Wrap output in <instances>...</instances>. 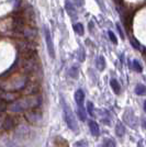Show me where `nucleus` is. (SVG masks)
Returning a JSON list of instances; mask_svg holds the SVG:
<instances>
[{"mask_svg": "<svg viewBox=\"0 0 146 147\" xmlns=\"http://www.w3.org/2000/svg\"><path fill=\"white\" fill-rule=\"evenodd\" d=\"M69 76L72 78H74V79H76L78 77V68L76 67V66H73V67L69 69Z\"/></svg>", "mask_w": 146, "mask_h": 147, "instance_id": "obj_15", "label": "nucleus"}, {"mask_svg": "<svg viewBox=\"0 0 146 147\" xmlns=\"http://www.w3.org/2000/svg\"><path fill=\"white\" fill-rule=\"evenodd\" d=\"M132 64H133V68L135 69V71H137V73H142L143 71V67H142V65H141L140 61H137V59H134L132 61Z\"/></svg>", "mask_w": 146, "mask_h": 147, "instance_id": "obj_13", "label": "nucleus"}, {"mask_svg": "<svg viewBox=\"0 0 146 147\" xmlns=\"http://www.w3.org/2000/svg\"><path fill=\"white\" fill-rule=\"evenodd\" d=\"M116 133L119 137H123V136H124V134H125V127H124V125H123L122 123L119 122L118 124H116Z\"/></svg>", "mask_w": 146, "mask_h": 147, "instance_id": "obj_7", "label": "nucleus"}, {"mask_svg": "<svg viewBox=\"0 0 146 147\" xmlns=\"http://www.w3.org/2000/svg\"><path fill=\"white\" fill-rule=\"evenodd\" d=\"M74 147H88V144L86 141H78L75 143Z\"/></svg>", "mask_w": 146, "mask_h": 147, "instance_id": "obj_18", "label": "nucleus"}, {"mask_svg": "<svg viewBox=\"0 0 146 147\" xmlns=\"http://www.w3.org/2000/svg\"><path fill=\"white\" fill-rule=\"evenodd\" d=\"M65 9H66V12L73 19L77 18V12H76V10H75V8H74V6L72 5L70 1H66L65 2Z\"/></svg>", "mask_w": 146, "mask_h": 147, "instance_id": "obj_4", "label": "nucleus"}, {"mask_svg": "<svg viewBox=\"0 0 146 147\" xmlns=\"http://www.w3.org/2000/svg\"><path fill=\"white\" fill-rule=\"evenodd\" d=\"M108 35H109L110 41H111L112 43H113V44H118V38H116V36L114 35V33H113V32H111V31H108Z\"/></svg>", "mask_w": 146, "mask_h": 147, "instance_id": "obj_17", "label": "nucleus"}, {"mask_svg": "<svg viewBox=\"0 0 146 147\" xmlns=\"http://www.w3.org/2000/svg\"><path fill=\"white\" fill-rule=\"evenodd\" d=\"M61 103H62V108H63V112H64V120L66 122L67 126L72 129V131H74V132H77L78 131V124L76 122L75 115H74L72 109L69 108V105L67 104V102L64 100L63 97L61 98Z\"/></svg>", "mask_w": 146, "mask_h": 147, "instance_id": "obj_1", "label": "nucleus"}, {"mask_svg": "<svg viewBox=\"0 0 146 147\" xmlns=\"http://www.w3.org/2000/svg\"><path fill=\"white\" fill-rule=\"evenodd\" d=\"M97 68L99 70H103L105 68V59L102 55H100L97 59Z\"/></svg>", "mask_w": 146, "mask_h": 147, "instance_id": "obj_9", "label": "nucleus"}, {"mask_svg": "<svg viewBox=\"0 0 146 147\" xmlns=\"http://www.w3.org/2000/svg\"><path fill=\"white\" fill-rule=\"evenodd\" d=\"M110 86H111L112 90H113V92H114L116 94H119V93H120V91H121V86H120V84L118 82L116 79L110 80Z\"/></svg>", "mask_w": 146, "mask_h": 147, "instance_id": "obj_6", "label": "nucleus"}, {"mask_svg": "<svg viewBox=\"0 0 146 147\" xmlns=\"http://www.w3.org/2000/svg\"><path fill=\"white\" fill-rule=\"evenodd\" d=\"M135 93L137 96H145L146 94V86L142 85V84H139L135 87Z\"/></svg>", "mask_w": 146, "mask_h": 147, "instance_id": "obj_8", "label": "nucleus"}, {"mask_svg": "<svg viewBox=\"0 0 146 147\" xmlns=\"http://www.w3.org/2000/svg\"><path fill=\"white\" fill-rule=\"evenodd\" d=\"M8 146L9 147H19L16 143H13V142H8Z\"/></svg>", "mask_w": 146, "mask_h": 147, "instance_id": "obj_21", "label": "nucleus"}, {"mask_svg": "<svg viewBox=\"0 0 146 147\" xmlns=\"http://www.w3.org/2000/svg\"><path fill=\"white\" fill-rule=\"evenodd\" d=\"M85 52H84V49H80L79 51V61H85Z\"/></svg>", "mask_w": 146, "mask_h": 147, "instance_id": "obj_20", "label": "nucleus"}, {"mask_svg": "<svg viewBox=\"0 0 146 147\" xmlns=\"http://www.w3.org/2000/svg\"><path fill=\"white\" fill-rule=\"evenodd\" d=\"M144 111L146 112V100H145V102H144Z\"/></svg>", "mask_w": 146, "mask_h": 147, "instance_id": "obj_23", "label": "nucleus"}, {"mask_svg": "<svg viewBox=\"0 0 146 147\" xmlns=\"http://www.w3.org/2000/svg\"><path fill=\"white\" fill-rule=\"evenodd\" d=\"M84 100H85V93L81 89H78L75 92V101L78 107H84Z\"/></svg>", "mask_w": 146, "mask_h": 147, "instance_id": "obj_3", "label": "nucleus"}, {"mask_svg": "<svg viewBox=\"0 0 146 147\" xmlns=\"http://www.w3.org/2000/svg\"><path fill=\"white\" fill-rule=\"evenodd\" d=\"M44 35H45V41H46V47H47V53L51 58H55V49L53 40L51 36V33L47 26H44Z\"/></svg>", "mask_w": 146, "mask_h": 147, "instance_id": "obj_2", "label": "nucleus"}, {"mask_svg": "<svg viewBox=\"0 0 146 147\" xmlns=\"http://www.w3.org/2000/svg\"><path fill=\"white\" fill-rule=\"evenodd\" d=\"M77 115L80 119V121H86V111L84 109V107H78V110H77Z\"/></svg>", "mask_w": 146, "mask_h": 147, "instance_id": "obj_11", "label": "nucleus"}, {"mask_svg": "<svg viewBox=\"0 0 146 147\" xmlns=\"http://www.w3.org/2000/svg\"><path fill=\"white\" fill-rule=\"evenodd\" d=\"M73 29L78 35H84L85 30H84V25L81 24V23H76V24H74Z\"/></svg>", "mask_w": 146, "mask_h": 147, "instance_id": "obj_10", "label": "nucleus"}, {"mask_svg": "<svg viewBox=\"0 0 146 147\" xmlns=\"http://www.w3.org/2000/svg\"><path fill=\"white\" fill-rule=\"evenodd\" d=\"M102 146L103 147H116V144L112 138H105V140L103 141V143H102Z\"/></svg>", "mask_w": 146, "mask_h": 147, "instance_id": "obj_12", "label": "nucleus"}, {"mask_svg": "<svg viewBox=\"0 0 146 147\" xmlns=\"http://www.w3.org/2000/svg\"><path fill=\"white\" fill-rule=\"evenodd\" d=\"M0 147H1V146H0Z\"/></svg>", "mask_w": 146, "mask_h": 147, "instance_id": "obj_24", "label": "nucleus"}, {"mask_svg": "<svg viewBox=\"0 0 146 147\" xmlns=\"http://www.w3.org/2000/svg\"><path fill=\"white\" fill-rule=\"evenodd\" d=\"M87 111H88L89 115H91V117L95 115V107H93V103H92L91 101L87 102Z\"/></svg>", "mask_w": 146, "mask_h": 147, "instance_id": "obj_14", "label": "nucleus"}, {"mask_svg": "<svg viewBox=\"0 0 146 147\" xmlns=\"http://www.w3.org/2000/svg\"><path fill=\"white\" fill-rule=\"evenodd\" d=\"M89 129L91 132V134L93 136H98L100 134V129H99V125L97 122L95 121H89Z\"/></svg>", "mask_w": 146, "mask_h": 147, "instance_id": "obj_5", "label": "nucleus"}, {"mask_svg": "<svg viewBox=\"0 0 146 147\" xmlns=\"http://www.w3.org/2000/svg\"><path fill=\"white\" fill-rule=\"evenodd\" d=\"M116 30H118V32L120 33V36H121L122 40H124V33H123V31H122L121 25L119 24V23H116Z\"/></svg>", "mask_w": 146, "mask_h": 147, "instance_id": "obj_19", "label": "nucleus"}, {"mask_svg": "<svg viewBox=\"0 0 146 147\" xmlns=\"http://www.w3.org/2000/svg\"><path fill=\"white\" fill-rule=\"evenodd\" d=\"M3 126H5V129H10L13 126V121L11 120V119L8 117V119L6 120V122L3 123Z\"/></svg>", "mask_w": 146, "mask_h": 147, "instance_id": "obj_16", "label": "nucleus"}, {"mask_svg": "<svg viewBox=\"0 0 146 147\" xmlns=\"http://www.w3.org/2000/svg\"><path fill=\"white\" fill-rule=\"evenodd\" d=\"M132 45H133L135 49H140V44L139 42H135V41H132Z\"/></svg>", "mask_w": 146, "mask_h": 147, "instance_id": "obj_22", "label": "nucleus"}]
</instances>
